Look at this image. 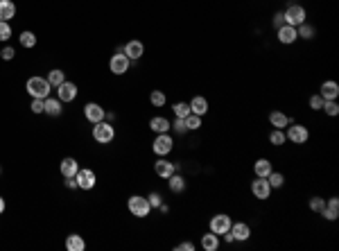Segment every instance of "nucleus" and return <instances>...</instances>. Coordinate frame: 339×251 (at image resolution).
Wrapping results in <instances>:
<instances>
[{"instance_id": "39", "label": "nucleus", "mask_w": 339, "mask_h": 251, "mask_svg": "<svg viewBox=\"0 0 339 251\" xmlns=\"http://www.w3.org/2000/svg\"><path fill=\"white\" fill-rule=\"evenodd\" d=\"M324 206H326V199L324 197H312V199H310V211H312V213H321V211H324Z\"/></svg>"}, {"instance_id": "45", "label": "nucleus", "mask_w": 339, "mask_h": 251, "mask_svg": "<svg viewBox=\"0 0 339 251\" xmlns=\"http://www.w3.org/2000/svg\"><path fill=\"white\" fill-rule=\"evenodd\" d=\"M271 25H274L276 30H278V27H283V25H285V18H283V11H278V14H274V18H271Z\"/></svg>"}, {"instance_id": "35", "label": "nucleus", "mask_w": 339, "mask_h": 251, "mask_svg": "<svg viewBox=\"0 0 339 251\" xmlns=\"http://www.w3.org/2000/svg\"><path fill=\"white\" fill-rule=\"evenodd\" d=\"M321 111H326V116H330V118L339 116V104H337V100H324V107H321Z\"/></svg>"}, {"instance_id": "40", "label": "nucleus", "mask_w": 339, "mask_h": 251, "mask_svg": "<svg viewBox=\"0 0 339 251\" xmlns=\"http://www.w3.org/2000/svg\"><path fill=\"white\" fill-rule=\"evenodd\" d=\"M11 39V27L7 20H0V41H9Z\"/></svg>"}, {"instance_id": "34", "label": "nucleus", "mask_w": 339, "mask_h": 251, "mask_svg": "<svg viewBox=\"0 0 339 251\" xmlns=\"http://www.w3.org/2000/svg\"><path fill=\"white\" fill-rule=\"evenodd\" d=\"M285 129H271L269 131V143L276 145V147H280V145H285Z\"/></svg>"}, {"instance_id": "7", "label": "nucleus", "mask_w": 339, "mask_h": 251, "mask_svg": "<svg viewBox=\"0 0 339 251\" xmlns=\"http://www.w3.org/2000/svg\"><path fill=\"white\" fill-rule=\"evenodd\" d=\"M231 224H233V220L226 215V213H217V215H213L211 222H208L211 231L217 233V236H224L226 231H231Z\"/></svg>"}, {"instance_id": "21", "label": "nucleus", "mask_w": 339, "mask_h": 251, "mask_svg": "<svg viewBox=\"0 0 339 251\" xmlns=\"http://www.w3.org/2000/svg\"><path fill=\"white\" fill-rule=\"evenodd\" d=\"M202 249L204 251H217L220 249V236L217 233H213V231H208V233H204L202 236Z\"/></svg>"}, {"instance_id": "23", "label": "nucleus", "mask_w": 339, "mask_h": 251, "mask_svg": "<svg viewBox=\"0 0 339 251\" xmlns=\"http://www.w3.org/2000/svg\"><path fill=\"white\" fill-rule=\"evenodd\" d=\"M271 170H274V165H271V161L269 158H258L256 163H253V174L256 177H269L271 174Z\"/></svg>"}, {"instance_id": "48", "label": "nucleus", "mask_w": 339, "mask_h": 251, "mask_svg": "<svg viewBox=\"0 0 339 251\" xmlns=\"http://www.w3.org/2000/svg\"><path fill=\"white\" fill-rule=\"evenodd\" d=\"M5 208H7V204H5V199L0 197V215H2V213H5Z\"/></svg>"}, {"instance_id": "31", "label": "nucleus", "mask_w": 339, "mask_h": 251, "mask_svg": "<svg viewBox=\"0 0 339 251\" xmlns=\"http://www.w3.org/2000/svg\"><path fill=\"white\" fill-rule=\"evenodd\" d=\"M18 43L23 45V48H27V50L34 48V45H36V34H34V32H30V30L20 32V34H18Z\"/></svg>"}, {"instance_id": "43", "label": "nucleus", "mask_w": 339, "mask_h": 251, "mask_svg": "<svg viewBox=\"0 0 339 251\" xmlns=\"http://www.w3.org/2000/svg\"><path fill=\"white\" fill-rule=\"evenodd\" d=\"M0 57H2V59H5V61H11V59H14V57H16V50L11 48V45H5V48L0 50Z\"/></svg>"}, {"instance_id": "15", "label": "nucleus", "mask_w": 339, "mask_h": 251, "mask_svg": "<svg viewBox=\"0 0 339 251\" xmlns=\"http://www.w3.org/2000/svg\"><path fill=\"white\" fill-rule=\"evenodd\" d=\"M122 52L127 54L131 61H138V59H140V57L145 54V45L140 43L138 39H131V41H127V45L122 48Z\"/></svg>"}, {"instance_id": "29", "label": "nucleus", "mask_w": 339, "mask_h": 251, "mask_svg": "<svg viewBox=\"0 0 339 251\" xmlns=\"http://www.w3.org/2000/svg\"><path fill=\"white\" fill-rule=\"evenodd\" d=\"M296 34H299V39L310 41V39H315L317 36V30H315V25H310L308 20H305V23H301L299 27H296Z\"/></svg>"}, {"instance_id": "28", "label": "nucleus", "mask_w": 339, "mask_h": 251, "mask_svg": "<svg viewBox=\"0 0 339 251\" xmlns=\"http://www.w3.org/2000/svg\"><path fill=\"white\" fill-rule=\"evenodd\" d=\"M167 186H170V190H172V192H177V195H179V192L186 190V179H183L181 174L174 172L172 177H167Z\"/></svg>"}, {"instance_id": "11", "label": "nucleus", "mask_w": 339, "mask_h": 251, "mask_svg": "<svg viewBox=\"0 0 339 251\" xmlns=\"http://www.w3.org/2000/svg\"><path fill=\"white\" fill-rule=\"evenodd\" d=\"M84 118L93 125L102 123V120H107V111H104L98 102H89V104H84Z\"/></svg>"}, {"instance_id": "33", "label": "nucleus", "mask_w": 339, "mask_h": 251, "mask_svg": "<svg viewBox=\"0 0 339 251\" xmlns=\"http://www.w3.org/2000/svg\"><path fill=\"white\" fill-rule=\"evenodd\" d=\"M267 181H269L271 190H278V188L285 186V177H283V172H276V170H271V174L267 177Z\"/></svg>"}, {"instance_id": "18", "label": "nucleus", "mask_w": 339, "mask_h": 251, "mask_svg": "<svg viewBox=\"0 0 339 251\" xmlns=\"http://www.w3.org/2000/svg\"><path fill=\"white\" fill-rule=\"evenodd\" d=\"M319 215L326 217L328 222H335V220L339 217V199H337V197L326 199V206H324V211H321Z\"/></svg>"}, {"instance_id": "17", "label": "nucleus", "mask_w": 339, "mask_h": 251, "mask_svg": "<svg viewBox=\"0 0 339 251\" xmlns=\"http://www.w3.org/2000/svg\"><path fill=\"white\" fill-rule=\"evenodd\" d=\"M276 36H278V41L283 45H292L296 39H299L296 27H292V25H283V27H278V30H276Z\"/></svg>"}, {"instance_id": "10", "label": "nucleus", "mask_w": 339, "mask_h": 251, "mask_svg": "<svg viewBox=\"0 0 339 251\" xmlns=\"http://www.w3.org/2000/svg\"><path fill=\"white\" fill-rule=\"evenodd\" d=\"M251 192H253V197L256 199H269V195H271V186H269V181H267L265 177H256L253 181H251Z\"/></svg>"}, {"instance_id": "36", "label": "nucleus", "mask_w": 339, "mask_h": 251, "mask_svg": "<svg viewBox=\"0 0 339 251\" xmlns=\"http://www.w3.org/2000/svg\"><path fill=\"white\" fill-rule=\"evenodd\" d=\"M149 102H152V107L161 109V107H165L167 98H165V93H163V91H152V95H149Z\"/></svg>"}, {"instance_id": "37", "label": "nucleus", "mask_w": 339, "mask_h": 251, "mask_svg": "<svg viewBox=\"0 0 339 251\" xmlns=\"http://www.w3.org/2000/svg\"><path fill=\"white\" fill-rule=\"evenodd\" d=\"M170 129H174V133H177V136H186V133H188L186 120H183V118H177L174 123H170Z\"/></svg>"}, {"instance_id": "12", "label": "nucleus", "mask_w": 339, "mask_h": 251, "mask_svg": "<svg viewBox=\"0 0 339 251\" xmlns=\"http://www.w3.org/2000/svg\"><path fill=\"white\" fill-rule=\"evenodd\" d=\"M43 114H48L50 118H59V116L64 114V102H61L59 98L48 95V98L43 100Z\"/></svg>"}, {"instance_id": "13", "label": "nucleus", "mask_w": 339, "mask_h": 251, "mask_svg": "<svg viewBox=\"0 0 339 251\" xmlns=\"http://www.w3.org/2000/svg\"><path fill=\"white\" fill-rule=\"evenodd\" d=\"M154 172L158 174L161 179H167V177H172L174 172H177V163L172 161H167L165 156H161L156 163H154Z\"/></svg>"}, {"instance_id": "38", "label": "nucleus", "mask_w": 339, "mask_h": 251, "mask_svg": "<svg viewBox=\"0 0 339 251\" xmlns=\"http://www.w3.org/2000/svg\"><path fill=\"white\" fill-rule=\"evenodd\" d=\"M172 111H174V116H177V118H186V116L190 114V104H188V102H177L172 107Z\"/></svg>"}, {"instance_id": "1", "label": "nucleus", "mask_w": 339, "mask_h": 251, "mask_svg": "<svg viewBox=\"0 0 339 251\" xmlns=\"http://www.w3.org/2000/svg\"><path fill=\"white\" fill-rule=\"evenodd\" d=\"M25 89H27V93H30L32 98L45 100L50 95V91H52V86H50V82L45 77H30L25 82Z\"/></svg>"}, {"instance_id": "24", "label": "nucleus", "mask_w": 339, "mask_h": 251, "mask_svg": "<svg viewBox=\"0 0 339 251\" xmlns=\"http://www.w3.org/2000/svg\"><path fill=\"white\" fill-rule=\"evenodd\" d=\"M59 170H61V174H64V179L66 177H75V174H77V170H79V163L75 161L73 156H66L64 161H61Z\"/></svg>"}, {"instance_id": "5", "label": "nucleus", "mask_w": 339, "mask_h": 251, "mask_svg": "<svg viewBox=\"0 0 339 251\" xmlns=\"http://www.w3.org/2000/svg\"><path fill=\"white\" fill-rule=\"evenodd\" d=\"M109 68H111L113 75H124V73H129V68H131V59H129L127 54L122 52V48H118V52H115L111 59H109Z\"/></svg>"}, {"instance_id": "25", "label": "nucleus", "mask_w": 339, "mask_h": 251, "mask_svg": "<svg viewBox=\"0 0 339 251\" xmlns=\"http://www.w3.org/2000/svg\"><path fill=\"white\" fill-rule=\"evenodd\" d=\"M14 16H16L14 0H0V20H7V23H9Z\"/></svg>"}, {"instance_id": "16", "label": "nucleus", "mask_w": 339, "mask_h": 251, "mask_svg": "<svg viewBox=\"0 0 339 251\" xmlns=\"http://www.w3.org/2000/svg\"><path fill=\"white\" fill-rule=\"evenodd\" d=\"M231 236H233V240H237V242L249 240L251 238V227L246 224V222H233L231 224Z\"/></svg>"}, {"instance_id": "42", "label": "nucleus", "mask_w": 339, "mask_h": 251, "mask_svg": "<svg viewBox=\"0 0 339 251\" xmlns=\"http://www.w3.org/2000/svg\"><path fill=\"white\" fill-rule=\"evenodd\" d=\"M321 107H324V98H321L319 93L312 95V98H310V109H312V111H321Z\"/></svg>"}, {"instance_id": "41", "label": "nucleus", "mask_w": 339, "mask_h": 251, "mask_svg": "<svg viewBox=\"0 0 339 251\" xmlns=\"http://www.w3.org/2000/svg\"><path fill=\"white\" fill-rule=\"evenodd\" d=\"M147 202H149V206L152 208H158L163 204V197H161V192H156V190H152L147 195Z\"/></svg>"}, {"instance_id": "26", "label": "nucleus", "mask_w": 339, "mask_h": 251, "mask_svg": "<svg viewBox=\"0 0 339 251\" xmlns=\"http://www.w3.org/2000/svg\"><path fill=\"white\" fill-rule=\"evenodd\" d=\"M149 129L156 133H167L170 131V120L163 118V116H154V118L149 120Z\"/></svg>"}, {"instance_id": "30", "label": "nucleus", "mask_w": 339, "mask_h": 251, "mask_svg": "<svg viewBox=\"0 0 339 251\" xmlns=\"http://www.w3.org/2000/svg\"><path fill=\"white\" fill-rule=\"evenodd\" d=\"M50 82V86H52V89H57V86H59V84H64L66 82V73L64 70H59V68H52L48 73V77H45Z\"/></svg>"}, {"instance_id": "49", "label": "nucleus", "mask_w": 339, "mask_h": 251, "mask_svg": "<svg viewBox=\"0 0 339 251\" xmlns=\"http://www.w3.org/2000/svg\"><path fill=\"white\" fill-rule=\"evenodd\" d=\"M0 174H2V167H0Z\"/></svg>"}, {"instance_id": "27", "label": "nucleus", "mask_w": 339, "mask_h": 251, "mask_svg": "<svg viewBox=\"0 0 339 251\" xmlns=\"http://www.w3.org/2000/svg\"><path fill=\"white\" fill-rule=\"evenodd\" d=\"M66 249H68V251H84V249H86V242H84L82 236L70 233V236L66 238Z\"/></svg>"}, {"instance_id": "47", "label": "nucleus", "mask_w": 339, "mask_h": 251, "mask_svg": "<svg viewBox=\"0 0 339 251\" xmlns=\"http://www.w3.org/2000/svg\"><path fill=\"white\" fill-rule=\"evenodd\" d=\"M66 188H73V190H75V188H77V181H75V177H66Z\"/></svg>"}, {"instance_id": "20", "label": "nucleus", "mask_w": 339, "mask_h": 251, "mask_svg": "<svg viewBox=\"0 0 339 251\" xmlns=\"http://www.w3.org/2000/svg\"><path fill=\"white\" fill-rule=\"evenodd\" d=\"M319 95L324 100H337L339 98V84L333 82V79L324 82V84H321V89H319Z\"/></svg>"}, {"instance_id": "32", "label": "nucleus", "mask_w": 339, "mask_h": 251, "mask_svg": "<svg viewBox=\"0 0 339 251\" xmlns=\"http://www.w3.org/2000/svg\"><path fill=\"white\" fill-rule=\"evenodd\" d=\"M183 120H186L188 131H199V129H202V116H197V114H188Z\"/></svg>"}, {"instance_id": "44", "label": "nucleus", "mask_w": 339, "mask_h": 251, "mask_svg": "<svg viewBox=\"0 0 339 251\" xmlns=\"http://www.w3.org/2000/svg\"><path fill=\"white\" fill-rule=\"evenodd\" d=\"M32 114H43V100L41 98H32Z\"/></svg>"}, {"instance_id": "2", "label": "nucleus", "mask_w": 339, "mask_h": 251, "mask_svg": "<svg viewBox=\"0 0 339 251\" xmlns=\"http://www.w3.org/2000/svg\"><path fill=\"white\" fill-rule=\"evenodd\" d=\"M113 138H115V129H113L111 123L102 120V123H95L93 125V140L100 145H109L113 143Z\"/></svg>"}, {"instance_id": "14", "label": "nucleus", "mask_w": 339, "mask_h": 251, "mask_svg": "<svg viewBox=\"0 0 339 251\" xmlns=\"http://www.w3.org/2000/svg\"><path fill=\"white\" fill-rule=\"evenodd\" d=\"M77 86H75L73 82H64L57 86V98L61 100V102H73L75 98H77Z\"/></svg>"}, {"instance_id": "8", "label": "nucleus", "mask_w": 339, "mask_h": 251, "mask_svg": "<svg viewBox=\"0 0 339 251\" xmlns=\"http://www.w3.org/2000/svg\"><path fill=\"white\" fill-rule=\"evenodd\" d=\"M75 181H77V188H82V190H93L95 183H98V177L89 167H79L77 174H75Z\"/></svg>"}, {"instance_id": "4", "label": "nucleus", "mask_w": 339, "mask_h": 251, "mask_svg": "<svg viewBox=\"0 0 339 251\" xmlns=\"http://www.w3.org/2000/svg\"><path fill=\"white\" fill-rule=\"evenodd\" d=\"M285 138L290 140V143H294V145H305L310 140V131H308V127H303V125L290 123L285 127Z\"/></svg>"}, {"instance_id": "9", "label": "nucleus", "mask_w": 339, "mask_h": 251, "mask_svg": "<svg viewBox=\"0 0 339 251\" xmlns=\"http://www.w3.org/2000/svg\"><path fill=\"white\" fill-rule=\"evenodd\" d=\"M152 147L158 156H167V154L174 149V140L170 133H156V140H154Z\"/></svg>"}, {"instance_id": "3", "label": "nucleus", "mask_w": 339, "mask_h": 251, "mask_svg": "<svg viewBox=\"0 0 339 251\" xmlns=\"http://www.w3.org/2000/svg\"><path fill=\"white\" fill-rule=\"evenodd\" d=\"M127 208H129V213H131L133 217H147L149 211H152L147 197H143V195H131L129 202H127Z\"/></svg>"}, {"instance_id": "6", "label": "nucleus", "mask_w": 339, "mask_h": 251, "mask_svg": "<svg viewBox=\"0 0 339 251\" xmlns=\"http://www.w3.org/2000/svg\"><path fill=\"white\" fill-rule=\"evenodd\" d=\"M283 18H285V25L299 27L301 23H305V20H308V14H305V7H301V5H290L285 11H283Z\"/></svg>"}, {"instance_id": "19", "label": "nucleus", "mask_w": 339, "mask_h": 251, "mask_svg": "<svg viewBox=\"0 0 339 251\" xmlns=\"http://www.w3.org/2000/svg\"><path fill=\"white\" fill-rule=\"evenodd\" d=\"M188 104H190V114H197V116H202V118L208 114V100L204 95H195Z\"/></svg>"}, {"instance_id": "22", "label": "nucleus", "mask_w": 339, "mask_h": 251, "mask_svg": "<svg viewBox=\"0 0 339 251\" xmlns=\"http://www.w3.org/2000/svg\"><path fill=\"white\" fill-rule=\"evenodd\" d=\"M290 123H292V118L290 116H285L283 111H271L269 114V125L274 129H285Z\"/></svg>"}, {"instance_id": "46", "label": "nucleus", "mask_w": 339, "mask_h": 251, "mask_svg": "<svg viewBox=\"0 0 339 251\" xmlns=\"http://www.w3.org/2000/svg\"><path fill=\"white\" fill-rule=\"evenodd\" d=\"M174 249H177V251H195L197 247L192 245V242H188V240H186V242H179V245L174 247Z\"/></svg>"}]
</instances>
